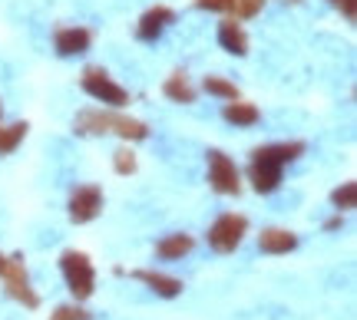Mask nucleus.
<instances>
[{
	"label": "nucleus",
	"mask_w": 357,
	"mask_h": 320,
	"mask_svg": "<svg viewBox=\"0 0 357 320\" xmlns=\"http://www.w3.org/2000/svg\"><path fill=\"white\" fill-rule=\"evenodd\" d=\"M258 244H261V251H265V255H288L291 248H298V234L281 231V228H268V231H261Z\"/></svg>",
	"instance_id": "obj_11"
},
{
	"label": "nucleus",
	"mask_w": 357,
	"mask_h": 320,
	"mask_svg": "<svg viewBox=\"0 0 357 320\" xmlns=\"http://www.w3.org/2000/svg\"><path fill=\"white\" fill-rule=\"evenodd\" d=\"M100 208H102V195L96 185H83V189H77L73 198H70V218H73L77 225L93 221V218L100 215Z\"/></svg>",
	"instance_id": "obj_8"
},
{
	"label": "nucleus",
	"mask_w": 357,
	"mask_h": 320,
	"mask_svg": "<svg viewBox=\"0 0 357 320\" xmlns=\"http://www.w3.org/2000/svg\"><path fill=\"white\" fill-rule=\"evenodd\" d=\"M166 96L172 103H195V90H192V83L185 79V73H176V77L166 79Z\"/></svg>",
	"instance_id": "obj_16"
},
{
	"label": "nucleus",
	"mask_w": 357,
	"mask_h": 320,
	"mask_svg": "<svg viewBox=\"0 0 357 320\" xmlns=\"http://www.w3.org/2000/svg\"><path fill=\"white\" fill-rule=\"evenodd\" d=\"M83 90L93 96V99H100V103H109V106H123L129 99L126 90L113 83V79L106 77V70H96V66H89L86 73H83Z\"/></svg>",
	"instance_id": "obj_4"
},
{
	"label": "nucleus",
	"mask_w": 357,
	"mask_h": 320,
	"mask_svg": "<svg viewBox=\"0 0 357 320\" xmlns=\"http://www.w3.org/2000/svg\"><path fill=\"white\" fill-rule=\"evenodd\" d=\"M218 43L229 53H235V56H245V53H248V37H245V30L235 24V20H225V24L218 26Z\"/></svg>",
	"instance_id": "obj_13"
},
{
	"label": "nucleus",
	"mask_w": 357,
	"mask_h": 320,
	"mask_svg": "<svg viewBox=\"0 0 357 320\" xmlns=\"http://www.w3.org/2000/svg\"><path fill=\"white\" fill-rule=\"evenodd\" d=\"M0 261H3V257H0Z\"/></svg>",
	"instance_id": "obj_25"
},
{
	"label": "nucleus",
	"mask_w": 357,
	"mask_h": 320,
	"mask_svg": "<svg viewBox=\"0 0 357 320\" xmlns=\"http://www.w3.org/2000/svg\"><path fill=\"white\" fill-rule=\"evenodd\" d=\"M0 274H3V284H7V294L17 297L26 307H37L40 297L30 291V281H26V271L20 261H0Z\"/></svg>",
	"instance_id": "obj_7"
},
{
	"label": "nucleus",
	"mask_w": 357,
	"mask_h": 320,
	"mask_svg": "<svg viewBox=\"0 0 357 320\" xmlns=\"http://www.w3.org/2000/svg\"><path fill=\"white\" fill-rule=\"evenodd\" d=\"M89 30L83 26H70V30H60L56 33V50L63 53V56H79V53L89 50Z\"/></svg>",
	"instance_id": "obj_10"
},
{
	"label": "nucleus",
	"mask_w": 357,
	"mask_h": 320,
	"mask_svg": "<svg viewBox=\"0 0 357 320\" xmlns=\"http://www.w3.org/2000/svg\"><path fill=\"white\" fill-rule=\"evenodd\" d=\"M205 93H212V96H218V99H238V90H235V83H229V79L222 77H205Z\"/></svg>",
	"instance_id": "obj_18"
},
{
	"label": "nucleus",
	"mask_w": 357,
	"mask_h": 320,
	"mask_svg": "<svg viewBox=\"0 0 357 320\" xmlns=\"http://www.w3.org/2000/svg\"><path fill=\"white\" fill-rule=\"evenodd\" d=\"M245 231H248V221H245L242 215H222L208 228V244L215 248L218 255H229V251H235L238 244H242Z\"/></svg>",
	"instance_id": "obj_3"
},
{
	"label": "nucleus",
	"mask_w": 357,
	"mask_h": 320,
	"mask_svg": "<svg viewBox=\"0 0 357 320\" xmlns=\"http://www.w3.org/2000/svg\"><path fill=\"white\" fill-rule=\"evenodd\" d=\"M354 202H357V185L354 182H344V185L334 192V208L347 211V208H354Z\"/></svg>",
	"instance_id": "obj_19"
},
{
	"label": "nucleus",
	"mask_w": 357,
	"mask_h": 320,
	"mask_svg": "<svg viewBox=\"0 0 357 320\" xmlns=\"http://www.w3.org/2000/svg\"><path fill=\"white\" fill-rule=\"evenodd\" d=\"M202 10H231V0H195Z\"/></svg>",
	"instance_id": "obj_23"
},
{
	"label": "nucleus",
	"mask_w": 357,
	"mask_h": 320,
	"mask_svg": "<svg viewBox=\"0 0 357 320\" xmlns=\"http://www.w3.org/2000/svg\"><path fill=\"white\" fill-rule=\"evenodd\" d=\"M50 320H89V314L83 307H56L50 314Z\"/></svg>",
	"instance_id": "obj_22"
},
{
	"label": "nucleus",
	"mask_w": 357,
	"mask_h": 320,
	"mask_svg": "<svg viewBox=\"0 0 357 320\" xmlns=\"http://www.w3.org/2000/svg\"><path fill=\"white\" fill-rule=\"evenodd\" d=\"M77 132H119L123 139H146L149 129L139 119H126V115H113V113H79L77 115Z\"/></svg>",
	"instance_id": "obj_1"
},
{
	"label": "nucleus",
	"mask_w": 357,
	"mask_h": 320,
	"mask_svg": "<svg viewBox=\"0 0 357 320\" xmlns=\"http://www.w3.org/2000/svg\"><path fill=\"white\" fill-rule=\"evenodd\" d=\"M192 238L189 234H172V238H166V241H159V257L162 261H178L182 255H189L192 251Z\"/></svg>",
	"instance_id": "obj_14"
},
{
	"label": "nucleus",
	"mask_w": 357,
	"mask_h": 320,
	"mask_svg": "<svg viewBox=\"0 0 357 320\" xmlns=\"http://www.w3.org/2000/svg\"><path fill=\"white\" fill-rule=\"evenodd\" d=\"M248 175H252L255 192H275V189H278V182H281V162L271 155V149H258L255 159H252Z\"/></svg>",
	"instance_id": "obj_6"
},
{
	"label": "nucleus",
	"mask_w": 357,
	"mask_h": 320,
	"mask_svg": "<svg viewBox=\"0 0 357 320\" xmlns=\"http://www.w3.org/2000/svg\"><path fill=\"white\" fill-rule=\"evenodd\" d=\"M231 10L235 17H255L261 10V0H231Z\"/></svg>",
	"instance_id": "obj_21"
},
{
	"label": "nucleus",
	"mask_w": 357,
	"mask_h": 320,
	"mask_svg": "<svg viewBox=\"0 0 357 320\" xmlns=\"http://www.w3.org/2000/svg\"><path fill=\"white\" fill-rule=\"evenodd\" d=\"M172 20H176V13L169 10V7H153L149 13H142L136 37L139 40H155L162 30H166V24H172Z\"/></svg>",
	"instance_id": "obj_9"
},
{
	"label": "nucleus",
	"mask_w": 357,
	"mask_h": 320,
	"mask_svg": "<svg viewBox=\"0 0 357 320\" xmlns=\"http://www.w3.org/2000/svg\"><path fill=\"white\" fill-rule=\"evenodd\" d=\"M113 166H116V172H119V175H129V172H136V155L129 152V149H119V152H116V159H113Z\"/></svg>",
	"instance_id": "obj_20"
},
{
	"label": "nucleus",
	"mask_w": 357,
	"mask_h": 320,
	"mask_svg": "<svg viewBox=\"0 0 357 320\" xmlns=\"http://www.w3.org/2000/svg\"><path fill=\"white\" fill-rule=\"evenodd\" d=\"M24 136H26V126L24 122H13V126H0V155H7V152H13L20 142H24Z\"/></svg>",
	"instance_id": "obj_17"
},
{
	"label": "nucleus",
	"mask_w": 357,
	"mask_h": 320,
	"mask_svg": "<svg viewBox=\"0 0 357 320\" xmlns=\"http://www.w3.org/2000/svg\"><path fill=\"white\" fill-rule=\"evenodd\" d=\"M225 119H229L231 126H255L258 109L252 103H238V99H231V103L225 106Z\"/></svg>",
	"instance_id": "obj_15"
},
{
	"label": "nucleus",
	"mask_w": 357,
	"mask_h": 320,
	"mask_svg": "<svg viewBox=\"0 0 357 320\" xmlns=\"http://www.w3.org/2000/svg\"><path fill=\"white\" fill-rule=\"evenodd\" d=\"M208 182L222 195H238V189H242L238 168L225 152H208Z\"/></svg>",
	"instance_id": "obj_5"
},
{
	"label": "nucleus",
	"mask_w": 357,
	"mask_h": 320,
	"mask_svg": "<svg viewBox=\"0 0 357 320\" xmlns=\"http://www.w3.org/2000/svg\"><path fill=\"white\" fill-rule=\"evenodd\" d=\"M60 268H63L73 297H77V301H86V297L93 294V264H89V257L79 255V251H66L63 261H60Z\"/></svg>",
	"instance_id": "obj_2"
},
{
	"label": "nucleus",
	"mask_w": 357,
	"mask_h": 320,
	"mask_svg": "<svg viewBox=\"0 0 357 320\" xmlns=\"http://www.w3.org/2000/svg\"><path fill=\"white\" fill-rule=\"evenodd\" d=\"M132 278L142 281V284H149L159 297H178L182 294V281H178V278H166V274H155V271H136Z\"/></svg>",
	"instance_id": "obj_12"
},
{
	"label": "nucleus",
	"mask_w": 357,
	"mask_h": 320,
	"mask_svg": "<svg viewBox=\"0 0 357 320\" xmlns=\"http://www.w3.org/2000/svg\"><path fill=\"white\" fill-rule=\"evenodd\" d=\"M334 3H337V7L344 10L347 20H354V0H334Z\"/></svg>",
	"instance_id": "obj_24"
}]
</instances>
